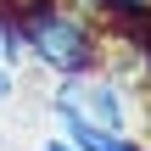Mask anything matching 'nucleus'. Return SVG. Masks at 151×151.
<instances>
[{"label":"nucleus","instance_id":"f257e3e1","mask_svg":"<svg viewBox=\"0 0 151 151\" xmlns=\"http://www.w3.org/2000/svg\"><path fill=\"white\" fill-rule=\"evenodd\" d=\"M11 11L22 22L28 62L45 67L50 78L95 73L106 62V28L90 6H78V0H11Z\"/></svg>","mask_w":151,"mask_h":151},{"label":"nucleus","instance_id":"f03ea898","mask_svg":"<svg viewBox=\"0 0 151 151\" xmlns=\"http://www.w3.org/2000/svg\"><path fill=\"white\" fill-rule=\"evenodd\" d=\"M50 112L95 123V129H134V84H123L112 67L73 73V78H62L50 90Z\"/></svg>","mask_w":151,"mask_h":151},{"label":"nucleus","instance_id":"7ed1b4c3","mask_svg":"<svg viewBox=\"0 0 151 151\" xmlns=\"http://www.w3.org/2000/svg\"><path fill=\"white\" fill-rule=\"evenodd\" d=\"M56 123L78 151H146V140H134V129H95V123H78V118H56Z\"/></svg>","mask_w":151,"mask_h":151},{"label":"nucleus","instance_id":"20e7f679","mask_svg":"<svg viewBox=\"0 0 151 151\" xmlns=\"http://www.w3.org/2000/svg\"><path fill=\"white\" fill-rule=\"evenodd\" d=\"M78 6H90L106 34L123 28V22H151V0H78Z\"/></svg>","mask_w":151,"mask_h":151},{"label":"nucleus","instance_id":"39448f33","mask_svg":"<svg viewBox=\"0 0 151 151\" xmlns=\"http://www.w3.org/2000/svg\"><path fill=\"white\" fill-rule=\"evenodd\" d=\"M11 95H17V73L0 62V101H11Z\"/></svg>","mask_w":151,"mask_h":151},{"label":"nucleus","instance_id":"423d86ee","mask_svg":"<svg viewBox=\"0 0 151 151\" xmlns=\"http://www.w3.org/2000/svg\"><path fill=\"white\" fill-rule=\"evenodd\" d=\"M39 151H78V146H73L67 134H50V140H45V146H39Z\"/></svg>","mask_w":151,"mask_h":151},{"label":"nucleus","instance_id":"0eeeda50","mask_svg":"<svg viewBox=\"0 0 151 151\" xmlns=\"http://www.w3.org/2000/svg\"><path fill=\"white\" fill-rule=\"evenodd\" d=\"M146 151H151V140H146Z\"/></svg>","mask_w":151,"mask_h":151}]
</instances>
